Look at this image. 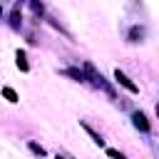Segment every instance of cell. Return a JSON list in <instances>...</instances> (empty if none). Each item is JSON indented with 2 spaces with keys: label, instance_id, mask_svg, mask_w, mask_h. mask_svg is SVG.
I'll return each instance as SVG.
<instances>
[{
  "label": "cell",
  "instance_id": "6da1fadb",
  "mask_svg": "<svg viewBox=\"0 0 159 159\" xmlns=\"http://www.w3.org/2000/svg\"><path fill=\"white\" fill-rule=\"evenodd\" d=\"M132 124H134L139 132H144V134H149V132H152V124H149V119H147V114H144L142 109L132 112Z\"/></svg>",
  "mask_w": 159,
  "mask_h": 159
},
{
  "label": "cell",
  "instance_id": "7a4b0ae2",
  "mask_svg": "<svg viewBox=\"0 0 159 159\" xmlns=\"http://www.w3.org/2000/svg\"><path fill=\"white\" fill-rule=\"evenodd\" d=\"M114 80H117V82H119V84H122L127 92H132V94H137V92H139V87L132 82V77H127L122 70H114Z\"/></svg>",
  "mask_w": 159,
  "mask_h": 159
},
{
  "label": "cell",
  "instance_id": "3957f363",
  "mask_svg": "<svg viewBox=\"0 0 159 159\" xmlns=\"http://www.w3.org/2000/svg\"><path fill=\"white\" fill-rule=\"evenodd\" d=\"M144 35H147V30H144L142 25H132V27H129V32H127V42H132V45L144 42Z\"/></svg>",
  "mask_w": 159,
  "mask_h": 159
},
{
  "label": "cell",
  "instance_id": "277c9868",
  "mask_svg": "<svg viewBox=\"0 0 159 159\" xmlns=\"http://www.w3.org/2000/svg\"><path fill=\"white\" fill-rule=\"evenodd\" d=\"M80 127H82V129H84V132L89 134V139H92V142H94L97 147H104V139H102V134H99V132H97V129H94L92 124H87L84 119H80Z\"/></svg>",
  "mask_w": 159,
  "mask_h": 159
},
{
  "label": "cell",
  "instance_id": "5b68a950",
  "mask_svg": "<svg viewBox=\"0 0 159 159\" xmlns=\"http://www.w3.org/2000/svg\"><path fill=\"white\" fill-rule=\"evenodd\" d=\"M15 65H17L20 72H30V62H27L25 50H17V52H15Z\"/></svg>",
  "mask_w": 159,
  "mask_h": 159
},
{
  "label": "cell",
  "instance_id": "8992f818",
  "mask_svg": "<svg viewBox=\"0 0 159 159\" xmlns=\"http://www.w3.org/2000/svg\"><path fill=\"white\" fill-rule=\"evenodd\" d=\"M60 75L72 77L75 82H84V80H87V77H84V72H82V70H77V67H62V70H60Z\"/></svg>",
  "mask_w": 159,
  "mask_h": 159
},
{
  "label": "cell",
  "instance_id": "52a82bcc",
  "mask_svg": "<svg viewBox=\"0 0 159 159\" xmlns=\"http://www.w3.org/2000/svg\"><path fill=\"white\" fill-rule=\"evenodd\" d=\"M20 25H22V15H20V5H15L12 15H10V27L12 30H20Z\"/></svg>",
  "mask_w": 159,
  "mask_h": 159
},
{
  "label": "cell",
  "instance_id": "ba28073f",
  "mask_svg": "<svg viewBox=\"0 0 159 159\" xmlns=\"http://www.w3.org/2000/svg\"><path fill=\"white\" fill-rule=\"evenodd\" d=\"M2 97H5L10 104H17V102H20V97H17V92H15L12 87H2Z\"/></svg>",
  "mask_w": 159,
  "mask_h": 159
},
{
  "label": "cell",
  "instance_id": "9c48e42d",
  "mask_svg": "<svg viewBox=\"0 0 159 159\" xmlns=\"http://www.w3.org/2000/svg\"><path fill=\"white\" fill-rule=\"evenodd\" d=\"M27 149L32 152V154H37V157H45L47 152H45V147H40L37 142H27Z\"/></svg>",
  "mask_w": 159,
  "mask_h": 159
},
{
  "label": "cell",
  "instance_id": "30bf717a",
  "mask_svg": "<svg viewBox=\"0 0 159 159\" xmlns=\"http://www.w3.org/2000/svg\"><path fill=\"white\" fill-rule=\"evenodd\" d=\"M47 20H50V25H52V27H55V30H60V32H62V35H65V37H67V40H72V35H70V32H67V30H65V27H62V25H60V22H57V20H55V17H47Z\"/></svg>",
  "mask_w": 159,
  "mask_h": 159
},
{
  "label": "cell",
  "instance_id": "8fae6325",
  "mask_svg": "<svg viewBox=\"0 0 159 159\" xmlns=\"http://www.w3.org/2000/svg\"><path fill=\"white\" fill-rule=\"evenodd\" d=\"M30 7H32V12H35V17H42V2L40 0H30Z\"/></svg>",
  "mask_w": 159,
  "mask_h": 159
},
{
  "label": "cell",
  "instance_id": "7c38bea8",
  "mask_svg": "<svg viewBox=\"0 0 159 159\" xmlns=\"http://www.w3.org/2000/svg\"><path fill=\"white\" fill-rule=\"evenodd\" d=\"M107 157H114V159H122V152H119V149H107Z\"/></svg>",
  "mask_w": 159,
  "mask_h": 159
},
{
  "label": "cell",
  "instance_id": "4fadbf2b",
  "mask_svg": "<svg viewBox=\"0 0 159 159\" xmlns=\"http://www.w3.org/2000/svg\"><path fill=\"white\" fill-rule=\"evenodd\" d=\"M0 17H2V2H0Z\"/></svg>",
  "mask_w": 159,
  "mask_h": 159
}]
</instances>
